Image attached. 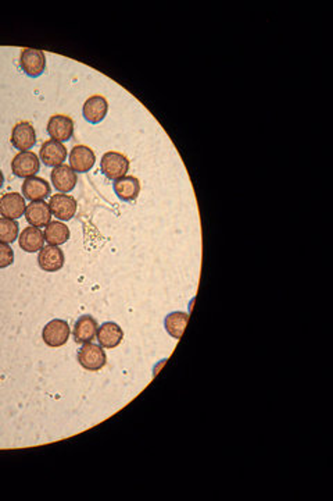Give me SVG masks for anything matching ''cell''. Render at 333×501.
Instances as JSON below:
<instances>
[{
	"mask_svg": "<svg viewBox=\"0 0 333 501\" xmlns=\"http://www.w3.org/2000/svg\"><path fill=\"white\" fill-rule=\"evenodd\" d=\"M101 173L113 181H117L127 176L129 170V159L120 152H106L100 160Z\"/></svg>",
	"mask_w": 333,
	"mask_h": 501,
	"instance_id": "6da1fadb",
	"label": "cell"
},
{
	"mask_svg": "<svg viewBox=\"0 0 333 501\" xmlns=\"http://www.w3.org/2000/svg\"><path fill=\"white\" fill-rule=\"evenodd\" d=\"M41 169V159L32 151L18 152L11 160V172L15 177L29 179L34 177Z\"/></svg>",
	"mask_w": 333,
	"mask_h": 501,
	"instance_id": "7a4b0ae2",
	"label": "cell"
},
{
	"mask_svg": "<svg viewBox=\"0 0 333 501\" xmlns=\"http://www.w3.org/2000/svg\"><path fill=\"white\" fill-rule=\"evenodd\" d=\"M70 334H71L70 324L66 320L53 319L43 327L42 338L46 345L52 348H60L67 344Z\"/></svg>",
	"mask_w": 333,
	"mask_h": 501,
	"instance_id": "3957f363",
	"label": "cell"
},
{
	"mask_svg": "<svg viewBox=\"0 0 333 501\" xmlns=\"http://www.w3.org/2000/svg\"><path fill=\"white\" fill-rule=\"evenodd\" d=\"M78 362L89 372H99L107 364V355L101 345L86 343L78 352Z\"/></svg>",
	"mask_w": 333,
	"mask_h": 501,
	"instance_id": "277c9868",
	"label": "cell"
},
{
	"mask_svg": "<svg viewBox=\"0 0 333 501\" xmlns=\"http://www.w3.org/2000/svg\"><path fill=\"white\" fill-rule=\"evenodd\" d=\"M20 66L28 77L38 78L45 73L46 56L39 49H31V48L22 49L20 55Z\"/></svg>",
	"mask_w": 333,
	"mask_h": 501,
	"instance_id": "5b68a950",
	"label": "cell"
},
{
	"mask_svg": "<svg viewBox=\"0 0 333 501\" xmlns=\"http://www.w3.org/2000/svg\"><path fill=\"white\" fill-rule=\"evenodd\" d=\"M48 134L52 139L57 142H66L73 138L74 134V121L70 116L55 114L48 121Z\"/></svg>",
	"mask_w": 333,
	"mask_h": 501,
	"instance_id": "8992f818",
	"label": "cell"
},
{
	"mask_svg": "<svg viewBox=\"0 0 333 501\" xmlns=\"http://www.w3.org/2000/svg\"><path fill=\"white\" fill-rule=\"evenodd\" d=\"M10 142L20 152L32 149L36 144V132L34 125L29 121L17 123L11 131Z\"/></svg>",
	"mask_w": 333,
	"mask_h": 501,
	"instance_id": "52a82bcc",
	"label": "cell"
},
{
	"mask_svg": "<svg viewBox=\"0 0 333 501\" xmlns=\"http://www.w3.org/2000/svg\"><path fill=\"white\" fill-rule=\"evenodd\" d=\"M49 207L56 219H59L60 221H69L76 216L78 203L74 197L60 193L50 197Z\"/></svg>",
	"mask_w": 333,
	"mask_h": 501,
	"instance_id": "ba28073f",
	"label": "cell"
},
{
	"mask_svg": "<svg viewBox=\"0 0 333 501\" xmlns=\"http://www.w3.org/2000/svg\"><path fill=\"white\" fill-rule=\"evenodd\" d=\"M64 262H66L64 252L56 245H48L39 251L38 263L43 272L56 273L60 269H63Z\"/></svg>",
	"mask_w": 333,
	"mask_h": 501,
	"instance_id": "9c48e42d",
	"label": "cell"
},
{
	"mask_svg": "<svg viewBox=\"0 0 333 501\" xmlns=\"http://www.w3.org/2000/svg\"><path fill=\"white\" fill-rule=\"evenodd\" d=\"M41 162L48 167H57L63 165L67 159V148L64 144L57 142L55 139H49L42 144L39 151Z\"/></svg>",
	"mask_w": 333,
	"mask_h": 501,
	"instance_id": "30bf717a",
	"label": "cell"
},
{
	"mask_svg": "<svg viewBox=\"0 0 333 501\" xmlns=\"http://www.w3.org/2000/svg\"><path fill=\"white\" fill-rule=\"evenodd\" d=\"M69 159H70V167L76 173H87L89 170L93 169L96 163L94 152L86 145H76L71 149Z\"/></svg>",
	"mask_w": 333,
	"mask_h": 501,
	"instance_id": "8fae6325",
	"label": "cell"
},
{
	"mask_svg": "<svg viewBox=\"0 0 333 501\" xmlns=\"http://www.w3.org/2000/svg\"><path fill=\"white\" fill-rule=\"evenodd\" d=\"M50 180L55 188L63 194L71 193L78 181L77 173L67 165H60L57 167H53L50 173Z\"/></svg>",
	"mask_w": 333,
	"mask_h": 501,
	"instance_id": "7c38bea8",
	"label": "cell"
},
{
	"mask_svg": "<svg viewBox=\"0 0 333 501\" xmlns=\"http://www.w3.org/2000/svg\"><path fill=\"white\" fill-rule=\"evenodd\" d=\"M96 337H97L99 345H101L103 348H107V350H113V348H117L122 343L124 331L120 324H117L114 322H106V323L100 324V327H97Z\"/></svg>",
	"mask_w": 333,
	"mask_h": 501,
	"instance_id": "4fadbf2b",
	"label": "cell"
},
{
	"mask_svg": "<svg viewBox=\"0 0 333 501\" xmlns=\"http://www.w3.org/2000/svg\"><path fill=\"white\" fill-rule=\"evenodd\" d=\"M107 111H108V102L101 95H93L83 103V117L90 124L101 123L107 116Z\"/></svg>",
	"mask_w": 333,
	"mask_h": 501,
	"instance_id": "5bb4252c",
	"label": "cell"
},
{
	"mask_svg": "<svg viewBox=\"0 0 333 501\" xmlns=\"http://www.w3.org/2000/svg\"><path fill=\"white\" fill-rule=\"evenodd\" d=\"M25 219L32 227H46L50 220H52V212L49 207V203L45 200H36L31 202L25 207Z\"/></svg>",
	"mask_w": 333,
	"mask_h": 501,
	"instance_id": "9a60e30c",
	"label": "cell"
},
{
	"mask_svg": "<svg viewBox=\"0 0 333 501\" xmlns=\"http://www.w3.org/2000/svg\"><path fill=\"white\" fill-rule=\"evenodd\" d=\"M52 194V188L49 186V183L42 179V177H29L25 179V181L22 183V195L24 198H27L31 202H36V200H45L49 198Z\"/></svg>",
	"mask_w": 333,
	"mask_h": 501,
	"instance_id": "2e32d148",
	"label": "cell"
},
{
	"mask_svg": "<svg viewBox=\"0 0 333 501\" xmlns=\"http://www.w3.org/2000/svg\"><path fill=\"white\" fill-rule=\"evenodd\" d=\"M25 198L18 193H8L0 198V214L6 219L17 220L25 213Z\"/></svg>",
	"mask_w": 333,
	"mask_h": 501,
	"instance_id": "e0dca14e",
	"label": "cell"
},
{
	"mask_svg": "<svg viewBox=\"0 0 333 501\" xmlns=\"http://www.w3.org/2000/svg\"><path fill=\"white\" fill-rule=\"evenodd\" d=\"M18 245L22 251H25L28 254L38 252L45 245V235L41 228L29 226V227L24 228L21 231V234L18 235Z\"/></svg>",
	"mask_w": 333,
	"mask_h": 501,
	"instance_id": "ac0fdd59",
	"label": "cell"
},
{
	"mask_svg": "<svg viewBox=\"0 0 333 501\" xmlns=\"http://www.w3.org/2000/svg\"><path fill=\"white\" fill-rule=\"evenodd\" d=\"M114 193L124 202H132L136 200L141 193V183L134 176H125L114 181Z\"/></svg>",
	"mask_w": 333,
	"mask_h": 501,
	"instance_id": "d6986e66",
	"label": "cell"
},
{
	"mask_svg": "<svg viewBox=\"0 0 333 501\" xmlns=\"http://www.w3.org/2000/svg\"><path fill=\"white\" fill-rule=\"evenodd\" d=\"M97 322L93 316L90 315H83L81 316L76 326H74V338L77 343L80 344H86V343H92V340L96 337L97 333Z\"/></svg>",
	"mask_w": 333,
	"mask_h": 501,
	"instance_id": "ffe728a7",
	"label": "cell"
},
{
	"mask_svg": "<svg viewBox=\"0 0 333 501\" xmlns=\"http://www.w3.org/2000/svg\"><path fill=\"white\" fill-rule=\"evenodd\" d=\"M45 241L49 242V245H63L70 240V228L67 227V224H64L63 221H50L46 227H45Z\"/></svg>",
	"mask_w": 333,
	"mask_h": 501,
	"instance_id": "44dd1931",
	"label": "cell"
},
{
	"mask_svg": "<svg viewBox=\"0 0 333 501\" xmlns=\"http://www.w3.org/2000/svg\"><path fill=\"white\" fill-rule=\"evenodd\" d=\"M189 322V315L186 312H171L168 313L164 319V327H166V333L175 338V340H180L186 324Z\"/></svg>",
	"mask_w": 333,
	"mask_h": 501,
	"instance_id": "7402d4cb",
	"label": "cell"
},
{
	"mask_svg": "<svg viewBox=\"0 0 333 501\" xmlns=\"http://www.w3.org/2000/svg\"><path fill=\"white\" fill-rule=\"evenodd\" d=\"M18 223L11 219L0 217V242L13 244L18 238Z\"/></svg>",
	"mask_w": 333,
	"mask_h": 501,
	"instance_id": "603a6c76",
	"label": "cell"
},
{
	"mask_svg": "<svg viewBox=\"0 0 333 501\" xmlns=\"http://www.w3.org/2000/svg\"><path fill=\"white\" fill-rule=\"evenodd\" d=\"M14 262V251L8 244L0 242V269L11 266Z\"/></svg>",
	"mask_w": 333,
	"mask_h": 501,
	"instance_id": "cb8c5ba5",
	"label": "cell"
},
{
	"mask_svg": "<svg viewBox=\"0 0 333 501\" xmlns=\"http://www.w3.org/2000/svg\"><path fill=\"white\" fill-rule=\"evenodd\" d=\"M3 184H4V176H3V172L0 170V188L3 187Z\"/></svg>",
	"mask_w": 333,
	"mask_h": 501,
	"instance_id": "d4e9b609",
	"label": "cell"
}]
</instances>
